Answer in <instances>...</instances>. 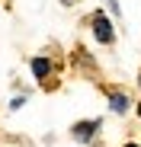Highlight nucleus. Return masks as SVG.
Listing matches in <instances>:
<instances>
[{
    "label": "nucleus",
    "instance_id": "0eeeda50",
    "mask_svg": "<svg viewBox=\"0 0 141 147\" xmlns=\"http://www.w3.org/2000/svg\"><path fill=\"white\" fill-rule=\"evenodd\" d=\"M122 147H141V144H135V141H132V144H122Z\"/></svg>",
    "mask_w": 141,
    "mask_h": 147
},
{
    "label": "nucleus",
    "instance_id": "1a4fd4ad",
    "mask_svg": "<svg viewBox=\"0 0 141 147\" xmlns=\"http://www.w3.org/2000/svg\"><path fill=\"white\" fill-rule=\"evenodd\" d=\"M61 3H64V7H70V0H61Z\"/></svg>",
    "mask_w": 141,
    "mask_h": 147
},
{
    "label": "nucleus",
    "instance_id": "f03ea898",
    "mask_svg": "<svg viewBox=\"0 0 141 147\" xmlns=\"http://www.w3.org/2000/svg\"><path fill=\"white\" fill-rule=\"evenodd\" d=\"M103 128L100 118H87V121H77L74 128H70V138L80 141V144H93V138H96V131Z\"/></svg>",
    "mask_w": 141,
    "mask_h": 147
},
{
    "label": "nucleus",
    "instance_id": "7ed1b4c3",
    "mask_svg": "<svg viewBox=\"0 0 141 147\" xmlns=\"http://www.w3.org/2000/svg\"><path fill=\"white\" fill-rule=\"evenodd\" d=\"M29 70H32L35 80H48V74L55 70V64H52L48 58H42V55H32V58H29Z\"/></svg>",
    "mask_w": 141,
    "mask_h": 147
},
{
    "label": "nucleus",
    "instance_id": "f257e3e1",
    "mask_svg": "<svg viewBox=\"0 0 141 147\" xmlns=\"http://www.w3.org/2000/svg\"><path fill=\"white\" fill-rule=\"evenodd\" d=\"M90 29H93V38H96L100 45H112L115 42V26H112V19L103 10L90 16Z\"/></svg>",
    "mask_w": 141,
    "mask_h": 147
},
{
    "label": "nucleus",
    "instance_id": "6e6552de",
    "mask_svg": "<svg viewBox=\"0 0 141 147\" xmlns=\"http://www.w3.org/2000/svg\"><path fill=\"white\" fill-rule=\"evenodd\" d=\"M135 109H138V115H141V99H138V106H135Z\"/></svg>",
    "mask_w": 141,
    "mask_h": 147
},
{
    "label": "nucleus",
    "instance_id": "20e7f679",
    "mask_svg": "<svg viewBox=\"0 0 141 147\" xmlns=\"http://www.w3.org/2000/svg\"><path fill=\"white\" fill-rule=\"evenodd\" d=\"M128 106H132V99H128L125 93H119V90H112V93H109V109H112L115 115H125Z\"/></svg>",
    "mask_w": 141,
    "mask_h": 147
},
{
    "label": "nucleus",
    "instance_id": "423d86ee",
    "mask_svg": "<svg viewBox=\"0 0 141 147\" xmlns=\"http://www.w3.org/2000/svg\"><path fill=\"white\" fill-rule=\"evenodd\" d=\"M106 3H109V10H112L115 16H119V0H106Z\"/></svg>",
    "mask_w": 141,
    "mask_h": 147
},
{
    "label": "nucleus",
    "instance_id": "39448f33",
    "mask_svg": "<svg viewBox=\"0 0 141 147\" xmlns=\"http://www.w3.org/2000/svg\"><path fill=\"white\" fill-rule=\"evenodd\" d=\"M22 102H26V99H22V96H16V99H13V102H10V109H13V112H16V109H22Z\"/></svg>",
    "mask_w": 141,
    "mask_h": 147
},
{
    "label": "nucleus",
    "instance_id": "9d476101",
    "mask_svg": "<svg viewBox=\"0 0 141 147\" xmlns=\"http://www.w3.org/2000/svg\"><path fill=\"white\" fill-rule=\"evenodd\" d=\"M138 83H141V74H138Z\"/></svg>",
    "mask_w": 141,
    "mask_h": 147
}]
</instances>
